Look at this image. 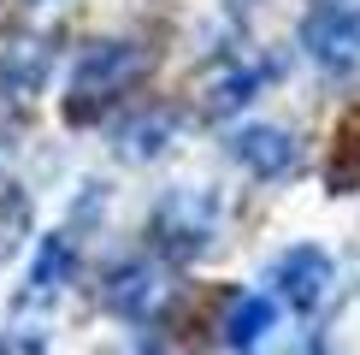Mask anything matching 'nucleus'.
I'll return each instance as SVG.
<instances>
[{
  "mask_svg": "<svg viewBox=\"0 0 360 355\" xmlns=\"http://www.w3.org/2000/svg\"><path fill=\"white\" fill-rule=\"evenodd\" d=\"M302 48L319 71H349L360 59V6H319L302 24Z\"/></svg>",
  "mask_w": 360,
  "mask_h": 355,
  "instance_id": "nucleus-2",
  "label": "nucleus"
},
{
  "mask_svg": "<svg viewBox=\"0 0 360 355\" xmlns=\"http://www.w3.org/2000/svg\"><path fill=\"white\" fill-rule=\"evenodd\" d=\"M166 137H172V118H166V113L130 118V125H124V142H118V154H124V160H154L160 148H166Z\"/></svg>",
  "mask_w": 360,
  "mask_h": 355,
  "instance_id": "nucleus-9",
  "label": "nucleus"
},
{
  "mask_svg": "<svg viewBox=\"0 0 360 355\" xmlns=\"http://www.w3.org/2000/svg\"><path fill=\"white\" fill-rule=\"evenodd\" d=\"M148 302H154V273H148L142 261L136 266H118L112 285H107V308H112V314H124V320H142Z\"/></svg>",
  "mask_w": 360,
  "mask_h": 355,
  "instance_id": "nucleus-7",
  "label": "nucleus"
},
{
  "mask_svg": "<svg viewBox=\"0 0 360 355\" xmlns=\"http://www.w3.org/2000/svg\"><path fill=\"white\" fill-rule=\"evenodd\" d=\"M231 154L243 160L254 178H283V172L295 166V137H290V130H278V125H248V130H236V137H231Z\"/></svg>",
  "mask_w": 360,
  "mask_h": 355,
  "instance_id": "nucleus-4",
  "label": "nucleus"
},
{
  "mask_svg": "<svg viewBox=\"0 0 360 355\" xmlns=\"http://www.w3.org/2000/svg\"><path fill=\"white\" fill-rule=\"evenodd\" d=\"M272 71L266 66H254V71H231V77H219L213 83V95H207V113H236L243 101H254V89H260Z\"/></svg>",
  "mask_w": 360,
  "mask_h": 355,
  "instance_id": "nucleus-10",
  "label": "nucleus"
},
{
  "mask_svg": "<svg viewBox=\"0 0 360 355\" xmlns=\"http://www.w3.org/2000/svg\"><path fill=\"white\" fill-rule=\"evenodd\" d=\"M148 54L136 42H95L83 59H77V77H71V118H95L107 101H118L130 83L142 77Z\"/></svg>",
  "mask_w": 360,
  "mask_h": 355,
  "instance_id": "nucleus-1",
  "label": "nucleus"
},
{
  "mask_svg": "<svg viewBox=\"0 0 360 355\" xmlns=\"http://www.w3.org/2000/svg\"><path fill=\"white\" fill-rule=\"evenodd\" d=\"M325 178H331V196H349L360 184V107L342 118L337 148H331V160H325Z\"/></svg>",
  "mask_w": 360,
  "mask_h": 355,
  "instance_id": "nucleus-6",
  "label": "nucleus"
},
{
  "mask_svg": "<svg viewBox=\"0 0 360 355\" xmlns=\"http://www.w3.org/2000/svg\"><path fill=\"white\" fill-rule=\"evenodd\" d=\"M272 285H278V296H283L290 308L313 314V308L325 302V290H331V255H325V249H313V243L283 249L278 266H272Z\"/></svg>",
  "mask_w": 360,
  "mask_h": 355,
  "instance_id": "nucleus-3",
  "label": "nucleus"
},
{
  "mask_svg": "<svg viewBox=\"0 0 360 355\" xmlns=\"http://www.w3.org/2000/svg\"><path fill=\"white\" fill-rule=\"evenodd\" d=\"M272 325H278V302H272V296H243L236 314H231V325H224V344L248 355L266 332H272Z\"/></svg>",
  "mask_w": 360,
  "mask_h": 355,
  "instance_id": "nucleus-5",
  "label": "nucleus"
},
{
  "mask_svg": "<svg viewBox=\"0 0 360 355\" xmlns=\"http://www.w3.org/2000/svg\"><path fill=\"white\" fill-rule=\"evenodd\" d=\"M319 6H354V0H319Z\"/></svg>",
  "mask_w": 360,
  "mask_h": 355,
  "instance_id": "nucleus-11",
  "label": "nucleus"
},
{
  "mask_svg": "<svg viewBox=\"0 0 360 355\" xmlns=\"http://www.w3.org/2000/svg\"><path fill=\"white\" fill-rule=\"evenodd\" d=\"M71 266H77V249L65 243V237H41L36 243V261H30V290H59L71 278Z\"/></svg>",
  "mask_w": 360,
  "mask_h": 355,
  "instance_id": "nucleus-8",
  "label": "nucleus"
}]
</instances>
